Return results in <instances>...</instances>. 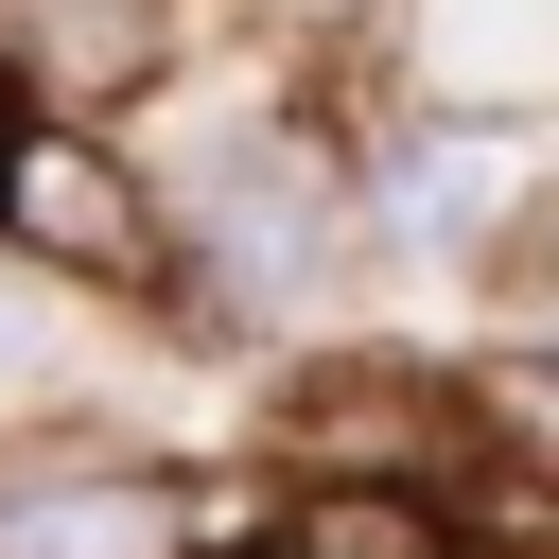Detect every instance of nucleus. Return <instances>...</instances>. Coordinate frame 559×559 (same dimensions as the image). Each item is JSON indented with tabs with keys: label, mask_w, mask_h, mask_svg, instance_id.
Returning <instances> with one entry per match:
<instances>
[{
	"label": "nucleus",
	"mask_w": 559,
	"mask_h": 559,
	"mask_svg": "<svg viewBox=\"0 0 559 559\" xmlns=\"http://www.w3.org/2000/svg\"><path fill=\"white\" fill-rule=\"evenodd\" d=\"M17 192H35V227H52V245H122V210H105V192H87V175H70V157H35V175H17Z\"/></svg>",
	"instance_id": "nucleus-3"
},
{
	"label": "nucleus",
	"mask_w": 559,
	"mask_h": 559,
	"mask_svg": "<svg viewBox=\"0 0 559 559\" xmlns=\"http://www.w3.org/2000/svg\"><path fill=\"white\" fill-rule=\"evenodd\" d=\"M35 349H52V297H35L17 262H0V384H35Z\"/></svg>",
	"instance_id": "nucleus-4"
},
{
	"label": "nucleus",
	"mask_w": 559,
	"mask_h": 559,
	"mask_svg": "<svg viewBox=\"0 0 559 559\" xmlns=\"http://www.w3.org/2000/svg\"><path fill=\"white\" fill-rule=\"evenodd\" d=\"M0 559H192L157 472H0Z\"/></svg>",
	"instance_id": "nucleus-2"
},
{
	"label": "nucleus",
	"mask_w": 559,
	"mask_h": 559,
	"mask_svg": "<svg viewBox=\"0 0 559 559\" xmlns=\"http://www.w3.org/2000/svg\"><path fill=\"white\" fill-rule=\"evenodd\" d=\"M210 262H227V297L332 280V157L314 140H227L210 157Z\"/></svg>",
	"instance_id": "nucleus-1"
},
{
	"label": "nucleus",
	"mask_w": 559,
	"mask_h": 559,
	"mask_svg": "<svg viewBox=\"0 0 559 559\" xmlns=\"http://www.w3.org/2000/svg\"><path fill=\"white\" fill-rule=\"evenodd\" d=\"M280 559H367V542H280Z\"/></svg>",
	"instance_id": "nucleus-5"
}]
</instances>
